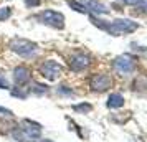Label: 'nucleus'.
Wrapping results in <instances>:
<instances>
[{
  "label": "nucleus",
  "mask_w": 147,
  "mask_h": 142,
  "mask_svg": "<svg viewBox=\"0 0 147 142\" xmlns=\"http://www.w3.org/2000/svg\"><path fill=\"white\" fill-rule=\"evenodd\" d=\"M8 48L10 51H13L15 55H18L22 58H33L36 51H38V45L32 40H27V38H13L8 43Z\"/></svg>",
  "instance_id": "f257e3e1"
},
{
  "label": "nucleus",
  "mask_w": 147,
  "mask_h": 142,
  "mask_svg": "<svg viewBox=\"0 0 147 142\" xmlns=\"http://www.w3.org/2000/svg\"><path fill=\"white\" fill-rule=\"evenodd\" d=\"M36 20L41 25H47L55 30H63L65 28V15L56 10H43L36 15Z\"/></svg>",
  "instance_id": "f03ea898"
},
{
  "label": "nucleus",
  "mask_w": 147,
  "mask_h": 142,
  "mask_svg": "<svg viewBox=\"0 0 147 142\" xmlns=\"http://www.w3.org/2000/svg\"><path fill=\"white\" fill-rule=\"evenodd\" d=\"M134 30H137V22L132 20H126V18H117L107 23L106 33L114 35V36H119V35H127L132 33Z\"/></svg>",
  "instance_id": "7ed1b4c3"
},
{
  "label": "nucleus",
  "mask_w": 147,
  "mask_h": 142,
  "mask_svg": "<svg viewBox=\"0 0 147 142\" xmlns=\"http://www.w3.org/2000/svg\"><path fill=\"white\" fill-rule=\"evenodd\" d=\"M61 73H63V66L55 60H47L40 65V75L43 76L45 79H48V81L58 79Z\"/></svg>",
  "instance_id": "20e7f679"
},
{
  "label": "nucleus",
  "mask_w": 147,
  "mask_h": 142,
  "mask_svg": "<svg viewBox=\"0 0 147 142\" xmlns=\"http://www.w3.org/2000/svg\"><path fill=\"white\" fill-rule=\"evenodd\" d=\"M134 66H136V61L131 55H119L117 58H114L113 61V68L116 73L126 76V75H131L134 71Z\"/></svg>",
  "instance_id": "39448f33"
},
{
  "label": "nucleus",
  "mask_w": 147,
  "mask_h": 142,
  "mask_svg": "<svg viewBox=\"0 0 147 142\" xmlns=\"http://www.w3.org/2000/svg\"><path fill=\"white\" fill-rule=\"evenodd\" d=\"M68 65H69V68H71V71H74V73H81V71H84V69L91 65V56H89L88 53H81V51H78V53H74V55L69 56Z\"/></svg>",
  "instance_id": "423d86ee"
},
{
  "label": "nucleus",
  "mask_w": 147,
  "mask_h": 142,
  "mask_svg": "<svg viewBox=\"0 0 147 142\" xmlns=\"http://www.w3.org/2000/svg\"><path fill=\"white\" fill-rule=\"evenodd\" d=\"M111 78L104 73H98V75H94L91 79H89V88L96 91V93H102V91H107V89L111 88Z\"/></svg>",
  "instance_id": "0eeeda50"
},
{
  "label": "nucleus",
  "mask_w": 147,
  "mask_h": 142,
  "mask_svg": "<svg viewBox=\"0 0 147 142\" xmlns=\"http://www.w3.org/2000/svg\"><path fill=\"white\" fill-rule=\"evenodd\" d=\"M12 78H13V83L17 86H27L28 83L32 81V71H30V68L20 65V66L13 68Z\"/></svg>",
  "instance_id": "6e6552de"
},
{
  "label": "nucleus",
  "mask_w": 147,
  "mask_h": 142,
  "mask_svg": "<svg viewBox=\"0 0 147 142\" xmlns=\"http://www.w3.org/2000/svg\"><path fill=\"white\" fill-rule=\"evenodd\" d=\"M22 129H23L27 134L32 135L33 139H38L40 134H41V126L38 122L30 121V119H23V121H22Z\"/></svg>",
  "instance_id": "1a4fd4ad"
},
{
  "label": "nucleus",
  "mask_w": 147,
  "mask_h": 142,
  "mask_svg": "<svg viewBox=\"0 0 147 142\" xmlns=\"http://www.w3.org/2000/svg\"><path fill=\"white\" fill-rule=\"evenodd\" d=\"M84 7L88 8V12H91L93 15H104L109 12V8L101 3L98 0H84Z\"/></svg>",
  "instance_id": "9d476101"
},
{
  "label": "nucleus",
  "mask_w": 147,
  "mask_h": 142,
  "mask_svg": "<svg viewBox=\"0 0 147 142\" xmlns=\"http://www.w3.org/2000/svg\"><path fill=\"white\" fill-rule=\"evenodd\" d=\"M107 108L111 109H117V108H122L124 106V98L119 94V93H114V94H111L109 98H107Z\"/></svg>",
  "instance_id": "9b49d317"
},
{
  "label": "nucleus",
  "mask_w": 147,
  "mask_h": 142,
  "mask_svg": "<svg viewBox=\"0 0 147 142\" xmlns=\"http://www.w3.org/2000/svg\"><path fill=\"white\" fill-rule=\"evenodd\" d=\"M12 135H13L15 141H18V142H33V141H35L33 137H32L30 134H27V132H25L22 127L15 129L13 132H12Z\"/></svg>",
  "instance_id": "f8f14e48"
},
{
  "label": "nucleus",
  "mask_w": 147,
  "mask_h": 142,
  "mask_svg": "<svg viewBox=\"0 0 147 142\" xmlns=\"http://www.w3.org/2000/svg\"><path fill=\"white\" fill-rule=\"evenodd\" d=\"M68 7L73 8L74 12H78V13H88V8L84 7V3L83 2H78V0H66Z\"/></svg>",
  "instance_id": "ddd939ff"
},
{
  "label": "nucleus",
  "mask_w": 147,
  "mask_h": 142,
  "mask_svg": "<svg viewBox=\"0 0 147 142\" xmlns=\"http://www.w3.org/2000/svg\"><path fill=\"white\" fill-rule=\"evenodd\" d=\"M48 91H50V88H48L47 84H41V83H33V88H32V93L36 96H43L47 94Z\"/></svg>",
  "instance_id": "4468645a"
},
{
  "label": "nucleus",
  "mask_w": 147,
  "mask_h": 142,
  "mask_svg": "<svg viewBox=\"0 0 147 142\" xmlns=\"http://www.w3.org/2000/svg\"><path fill=\"white\" fill-rule=\"evenodd\" d=\"M10 94L13 96V98H17V99H27L28 91L25 88H22V86H17V88H13L10 91Z\"/></svg>",
  "instance_id": "2eb2a0df"
},
{
  "label": "nucleus",
  "mask_w": 147,
  "mask_h": 142,
  "mask_svg": "<svg viewBox=\"0 0 147 142\" xmlns=\"http://www.w3.org/2000/svg\"><path fill=\"white\" fill-rule=\"evenodd\" d=\"M12 15H13V8L12 7H0V22H7L12 18Z\"/></svg>",
  "instance_id": "dca6fc26"
},
{
  "label": "nucleus",
  "mask_w": 147,
  "mask_h": 142,
  "mask_svg": "<svg viewBox=\"0 0 147 142\" xmlns=\"http://www.w3.org/2000/svg\"><path fill=\"white\" fill-rule=\"evenodd\" d=\"M73 109L76 111V112H81V114H88V112H91L93 106H91L89 102H81V104H74Z\"/></svg>",
  "instance_id": "f3484780"
},
{
  "label": "nucleus",
  "mask_w": 147,
  "mask_h": 142,
  "mask_svg": "<svg viewBox=\"0 0 147 142\" xmlns=\"http://www.w3.org/2000/svg\"><path fill=\"white\" fill-rule=\"evenodd\" d=\"M23 3H25V7H27L28 10H33V8L41 7V0H25Z\"/></svg>",
  "instance_id": "a211bd4d"
},
{
  "label": "nucleus",
  "mask_w": 147,
  "mask_h": 142,
  "mask_svg": "<svg viewBox=\"0 0 147 142\" xmlns=\"http://www.w3.org/2000/svg\"><path fill=\"white\" fill-rule=\"evenodd\" d=\"M58 93H60V94H66V96H73V91H71V89L68 88V86H60V88H58Z\"/></svg>",
  "instance_id": "6ab92c4d"
},
{
  "label": "nucleus",
  "mask_w": 147,
  "mask_h": 142,
  "mask_svg": "<svg viewBox=\"0 0 147 142\" xmlns=\"http://www.w3.org/2000/svg\"><path fill=\"white\" fill-rule=\"evenodd\" d=\"M0 116H5V117H12V116H13V112H12L10 109L2 108V106H0Z\"/></svg>",
  "instance_id": "aec40b11"
},
{
  "label": "nucleus",
  "mask_w": 147,
  "mask_h": 142,
  "mask_svg": "<svg viewBox=\"0 0 147 142\" xmlns=\"http://www.w3.org/2000/svg\"><path fill=\"white\" fill-rule=\"evenodd\" d=\"M124 3H126V5H134V7H137V5H142V3H144V0H124Z\"/></svg>",
  "instance_id": "412c9836"
},
{
  "label": "nucleus",
  "mask_w": 147,
  "mask_h": 142,
  "mask_svg": "<svg viewBox=\"0 0 147 142\" xmlns=\"http://www.w3.org/2000/svg\"><path fill=\"white\" fill-rule=\"evenodd\" d=\"M0 89H8V81L3 75H0Z\"/></svg>",
  "instance_id": "4be33fe9"
},
{
  "label": "nucleus",
  "mask_w": 147,
  "mask_h": 142,
  "mask_svg": "<svg viewBox=\"0 0 147 142\" xmlns=\"http://www.w3.org/2000/svg\"><path fill=\"white\" fill-rule=\"evenodd\" d=\"M35 142H51L50 139H35Z\"/></svg>",
  "instance_id": "5701e85b"
}]
</instances>
